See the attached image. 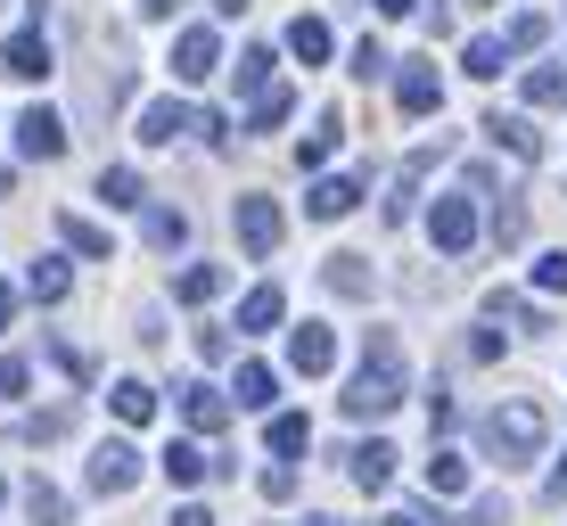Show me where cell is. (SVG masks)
Here are the masks:
<instances>
[{"mask_svg": "<svg viewBox=\"0 0 567 526\" xmlns=\"http://www.w3.org/2000/svg\"><path fill=\"white\" fill-rule=\"evenodd\" d=\"M66 427H74V412H66V403H58V412H33V420H25V436H33V444H58V436H66Z\"/></svg>", "mask_w": 567, "mask_h": 526, "instance_id": "cell-38", "label": "cell"}, {"mask_svg": "<svg viewBox=\"0 0 567 526\" xmlns=\"http://www.w3.org/2000/svg\"><path fill=\"white\" fill-rule=\"evenodd\" d=\"M535 288H543V297H567V247H559V256H543V264H535Z\"/></svg>", "mask_w": 567, "mask_h": 526, "instance_id": "cell-41", "label": "cell"}, {"mask_svg": "<svg viewBox=\"0 0 567 526\" xmlns=\"http://www.w3.org/2000/svg\"><path fill=\"white\" fill-rule=\"evenodd\" d=\"M9 189H17V173H0V198H9Z\"/></svg>", "mask_w": 567, "mask_h": 526, "instance_id": "cell-54", "label": "cell"}, {"mask_svg": "<svg viewBox=\"0 0 567 526\" xmlns=\"http://www.w3.org/2000/svg\"><path fill=\"white\" fill-rule=\"evenodd\" d=\"M264 444H271L280 461H288V453H305V444H312V420H305V412H280V420L264 427Z\"/></svg>", "mask_w": 567, "mask_h": 526, "instance_id": "cell-29", "label": "cell"}, {"mask_svg": "<svg viewBox=\"0 0 567 526\" xmlns=\"http://www.w3.org/2000/svg\"><path fill=\"white\" fill-rule=\"evenodd\" d=\"M502 66H511V50H502V42H494V33H477V42H468V50H461V74H477V83H494V74H502Z\"/></svg>", "mask_w": 567, "mask_h": 526, "instance_id": "cell-25", "label": "cell"}, {"mask_svg": "<svg viewBox=\"0 0 567 526\" xmlns=\"http://www.w3.org/2000/svg\"><path fill=\"white\" fill-rule=\"evenodd\" d=\"M379 526H420V510H395V518H379Z\"/></svg>", "mask_w": 567, "mask_h": 526, "instance_id": "cell-52", "label": "cell"}, {"mask_svg": "<svg viewBox=\"0 0 567 526\" xmlns=\"http://www.w3.org/2000/svg\"><path fill=\"white\" fill-rule=\"evenodd\" d=\"M230 412H271V395H280V370H264V362H239V386H230Z\"/></svg>", "mask_w": 567, "mask_h": 526, "instance_id": "cell-19", "label": "cell"}, {"mask_svg": "<svg viewBox=\"0 0 567 526\" xmlns=\"http://www.w3.org/2000/svg\"><path fill=\"white\" fill-rule=\"evenodd\" d=\"M50 362H58V370H66V379H91V362H83V354H74V345H66V338H50Z\"/></svg>", "mask_w": 567, "mask_h": 526, "instance_id": "cell-44", "label": "cell"}, {"mask_svg": "<svg viewBox=\"0 0 567 526\" xmlns=\"http://www.w3.org/2000/svg\"><path fill=\"white\" fill-rule=\"evenodd\" d=\"M485 141H494V148H511L518 165H535V157H543V132L526 124V115H502V107L485 115Z\"/></svg>", "mask_w": 567, "mask_h": 526, "instance_id": "cell-14", "label": "cell"}, {"mask_svg": "<svg viewBox=\"0 0 567 526\" xmlns=\"http://www.w3.org/2000/svg\"><path fill=\"white\" fill-rule=\"evenodd\" d=\"M107 403H115V420H124V427L156 420V386H148V379H115V386H107Z\"/></svg>", "mask_w": 567, "mask_h": 526, "instance_id": "cell-20", "label": "cell"}, {"mask_svg": "<svg viewBox=\"0 0 567 526\" xmlns=\"http://www.w3.org/2000/svg\"><path fill=\"white\" fill-rule=\"evenodd\" d=\"M427 230H436V247H444V256H468V247H477V214H468V198H436Z\"/></svg>", "mask_w": 567, "mask_h": 526, "instance_id": "cell-12", "label": "cell"}, {"mask_svg": "<svg viewBox=\"0 0 567 526\" xmlns=\"http://www.w3.org/2000/svg\"><path fill=\"white\" fill-rule=\"evenodd\" d=\"M25 386H33V362L9 354V362H0V395H25Z\"/></svg>", "mask_w": 567, "mask_h": 526, "instance_id": "cell-42", "label": "cell"}, {"mask_svg": "<svg viewBox=\"0 0 567 526\" xmlns=\"http://www.w3.org/2000/svg\"><path fill=\"white\" fill-rule=\"evenodd\" d=\"M288 107H297V91H288V83H264V91H256V115H247V132L288 124Z\"/></svg>", "mask_w": 567, "mask_h": 526, "instance_id": "cell-28", "label": "cell"}, {"mask_svg": "<svg viewBox=\"0 0 567 526\" xmlns=\"http://www.w3.org/2000/svg\"><path fill=\"white\" fill-rule=\"evenodd\" d=\"M66 288H74V271L58 264V256H42V264H25V297H33V305H66Z\"/></svg>", "mask_w": 567, "mask_h": 526, "instance_id": "cell-21", "label": "cell"}, {"mask_svg": "<svg viewBox=\"0 0 567 526\" xmlns=\"http://www.w3.org/2000/svg\"><path fill=\"white\" fill-rule=\"evenodd\" d=\"M346 477H354L362 494H379V485L395 477V444H379V436H370V444H354V453H346Z\"/></svg>", "mask_w": 567, "mask_h": 526, "instance_id": "cell-15", "label": "cell"}, {"mask_svg": "<svg viewBox=\"0 0 567 526\" xmlns=\"http://www.w3.org/2000/svg\"><path fill=\"white\" fill-rule=\"evenodd\" d=\"M403 395H412V370H403V338H395V329H370V338H362V362H354V379H346V412H354V420H386Z\"/></svg>", "mask_w": 567, "mask_h": 526, "instance_id": "cell-1", "label": "cell"}, {"mask_svg": "<svg viewBox=\"0 0 567 526\" xmlns=\"http://www.w3.org/2000/svg\"><path fill=\"white\" fill-rule=\"evenodd\" d=\"M338 362V338H329L321 321H305V329H288V370L297 379H321V370Z\"/></svg>", "mask_w": 567, "mask_h": 526, "instance_id": "cell-11", "label": "cell"}, {"mask_svg": "<svg viewBox=\"0 0 567 526\" xmlns=\"http://www.w3.org/2000/svg\"><path fill=\"white\" fill-rule=\"evenodd\" d=\"M214 66H223V33L214 25H182L173 33V83H206Z\"/></svg>", "mask_w": 567, "mask_h": 526, "instance_id": "cell-4", "label": "cell"}, {"mask_svg": "<svg viewBox=\"0 0 567 526\" xmlns=\"http://www.w3.org/2000/svg\"><path fill=\"white\" fill-rule=\"evenodd\" d=\"M165 526H214V510H198V502H189V510H173Z\"/></svg>", "mask_w": 567, "mask_h": 526, "instance_id": "cell-47", "label": "cell"}, {"mask_svg": "<svg viewBox=\"0 0 567 526\" xmlns=\"http://www.w3.org/2000/svg\"><path fill=\"white\" fill-rule=\"evenodd\" d=\"M83 477H91V494H107V502H115V494H132V485H141V453H132L124 436H107L100 453H91V470H83Z\"/></svg>", "mask_w": 567, "mask_h": 526, "instance_id": "cell-6", "label": "cell"}, {"mask_svg": "<svg viewBox=\"0 0 567 526\" xmlns=\"http://www.w3.org/2000/svg\"><path fill=\"white\" fill-rule=\"evenodd\" d=\"M386 66H395V58H386V42H354V74H362V83H379Z\"/></svg>", "mask_w": 567, "mask_h": 526, "instance_id": "cell-39", "label": "cell"}, {"mask_svg": "<svg viewBox=\"0 0 567 526\" xmlns=\"http://www.w3.org/2000/svg\"><path fill=\"white\" fill-rule=\"evenodd\" d=\"M370 9H379V17H412L420 0H370Z\"/></svg>", "mask_w": 567, "mask_h": 526, "instance_id": "cell-48", "label": "cell"}, {"mask_svg": "<svg viewBox=\"0 0 567 526\" xmlns=\"http://www.w3.org/2000/svg\"><path fill=\"white\" fill-rule=\"evenodd\" d=\"M494 239H502V247H518V239H526V206H518V198H511V206H494Z\"/></svg>", "mask_w": 567, "mask_h": 526, "instance_id": "cell-40", "label": "cell"}, {"mask_svg": "<svg viewBox=\"0 0 567 526\" xmlns=\"http://www.w3.org/2000/svg\"><path fill=\"white\" fill-rule=\"evenodd\" d=\"M280 313H288L280 280H264V288H247V297H239V329H247V338H256V329H280Z\"/></svg>", "mask_w": 567, "mask_h": 526, "instance_id": "cell-18", "label": "cell"}, {"mask_svg": "<svg viewBox=\"0 0 567 526\" xmlns=\"http://www.w3.org/2000/svg\"><path fill=\"white\" fill-rule=\"evenodd\" d=\"M543 436H551V420H543V403H526V395H502L494 412L477 420V444H485V461H502V470L535 461V453H543Z\"/></svg>", "mask_w": 567, "mask_h": 526, "instance_id": "cell-2", "label": "cell"}, {"mask_svg": "<svg viewBox=\"0 0 567 526\" xmlns=\"http://www.w3.org/2000/svg\"><path fill=\"white\" fill-rule=\"evenodd\" d=\"M485 313H494V321H526V329H551V321H543V305L511 297V288H494V297H485Z\"/></svg>", "mask_w": 567, "mask_h": 526, "instance_id": "cell-34", "label": "cell"}, {"mask_svg": "<svg viewBox=\"0 0 567 526\" xmlns=\"http://www.w3.org/2000/svg\"><path fill=\"white\" fill-rule=\"evenodd\" d=\"M0 74H17V83H42V74H50V33H42V25H17L9 42H0Z\"/></svg>", "mask_w": 567, "mask_h": 526, "instance_id": "cell-9", "label": "cell"}, {"mask_svg": "<svg viewBox=\"0 0 567 526\" xmlns=\"http://www.w3.org/2000/svg\"><path fill=\"white\" fill-rule=\"evenodd\" d=\"M198 354L206 362H230V329H198Z\"/></svg>", "mask_w": 567, "mask_h": 526, "instance_id": "cell-45", "label": "cell"}, {"mask_svg": "<svg viewBox=\"0 0 567 526\" xmlns=\"http://www.w3.org/2000/svg\"><path fill=\"white\" fill-rule=\"evenodd\" d=\"M543 42H551V17H535V9H526V17H511V33H502V50H511V58L543 50Z\"/></svg>", "mask_w": 567, "mask_h": 526, "instance_id": "cell-31", "label": "cell"}, {"mask_svg": "<svg viewBox=\"0 0 567 526\" xmlns=\"http://www.w3.org/2000/svg\"><path fill=\"white\" fill-rule=\"evenodd\" d=\"M173 297H182V305H214V297H223V264H189L182 280H173Z\"/></svg>", "mask_w": 567, "mask_h": 526, "instance_id": "cell-26", "label": "cell"}, {"mask_svg": "<svg viewBox=\"0 0 567 526\" xmlns=\"http://www.w3.org/2000/svg\"><path fill=\"white\" fill-rule=\"evenodd\" d=\"M271 66H280V58H271L264 42H256V50H239V91H264V83H271Z\"/></svg>", "mask_w": 567, "mask_h": 526, "instance_id": "cell-37", "label": "cell"}, {"mask_svg": "<svg viewBox=\"0 0 567 526\" xmlns=\"http://www.w3.org/2000/svg\"><path fill=\"white\" fill-rule=\"evenodd\" d=\"M230 223H239V247H247L256 264H264V256H280V230H288V223H280V206H271L264 189H247V198L230 206Z\"/></svg>", "mask_w": 567, "mask_h": 526, "instance_id": "cell-3", "label": "cell"}, {"mask_svg": "<svg viewBox=\"0 0 567 526\" xmlns=\"http://www.w3.org/2000/svg\"><path fill=\"white\" fill-rule=\"evenodd\" d=\"M141 9H148V17H173V0H141Z\"/></svg>", "mask_w": 567, "mask_h": 526, "instance_id": "cell-53", "label": "cell"}, {"mask_svg": "<svg viewBox=\"0 0 567 526\" xmlns=\"http://www.w3.org/2000/svg\"><path fill=\"white\" fill-rule=\"evenodd\" d=\"M444 148H453V141L436 132L427 148H412V157H403V173H395V198H386V223H412V206H420V182L436 173V157H444Z\"/></svg>", "mask_w": 567, "mask_h": 526, "instance_id": "cell-8", "label": "cell"}, {"mask_svg": "<svg viewBox=\"0 0 567 526\" xmlns=\"http://www.w3.org/2000/svg\"><path fill=\"white\" fill-rule=\"evenodd\" d=\"M0 502H9V477H0Z\"/></svg>", "mask_w": 567, "mask_h": 526, "instance_id": "cell-55", "label": "cell"}, {"mask_svg": "<svg viewBox=\"0 0 567 526\" xmlns=\"http://www.w3.org/2000/svg\"><path fill=\"white\" fill-rule=\"evenodd\" d=\"M182 132H198V115H189L182 100H148V107H141V141H148V148H173Z\"/></svg>", "mask_w": 567, "mask_h": 526, "instance_id": "cell-13", "label": "cell"}, {"mask_svg": "<svg viewBox=\"0 0 567 526\" xmlns=\"http://www.w3.org/2000/svg\"><path fill=\"white\" fill-rule=\"evenodd\" d=\"M264 494L288 502V494H297V470H288V461H271V470H264Z\"/></svg>", "mask_w": 567, "mask_h": 526, "instance_id": "cell-43", "label": "cell"}, {"mask_svg": "<svg viewBox=\"0 0 567 526\" xmlns=\"http://www.w3.org/2000/svg\"><path fill=\"white\" fill-rule=\"evenodd\" d=\"M148 247H156V256H173V247H189V214L182 206H148Z\"/></svg>", "mask_w": 567, "mask_h": 526, "instance_id": "cell-22", "label": "cell"}, {"mask_svg": "<svg viewBox=\"0 0 567 526\" xmlns=\"http://www.w3.org/2000/svg\"><path fill=\"white\" fill-rule=\"evenodd\" d=\"M551 502H567V461H559V470H551Z\"/></svg>", "mask_w": 567, "mask_h": 526, "instance_id": "cell-51", "label": "cell"}, {"mask_svg": "<svg viewBox=\"0 0 567 526\" xmlns=\"http://www.w3.org/2000/svg\"><path fill=\"white\" fill-rule=\"evenodd\" d=\"M58 239H66L74 256H115V247H107V230L91 223V214H58Z\"/></svg>", "mask_w": 567, "mask_h": 526, "instance_id": "cell-24", "label": "cell"}, {"mask_svg": "<svg viewBox=\"0 0 567 526\" xmlns=\"http://www.w3.org/2000/svg\"><path fill=\"white\" fill-rule=\"evenodd\" d=\"M17 157H25V165H58V157H66V124H58L50 107H25V115H17Z\"/></svg>", "mask_w": 567, "mask_h": 526, "instance_id": "cell-7", "label": "cell"}, {"mask_svg": "<svg viewBox=\"0 0 567 526\" xmlns=\"http://www.w3.org/2000/svg\"><path fill=\"white\" fill-rule=\"evenodd\" d=\"M173 395H182V420L198 427V436H223V427H230V395H223V386H206V379H182Z\"/></svg>", "mask_w": 567, "mask_h": 526, "instance_id": "cell-10", "label": "cell"}, {"mask_svg": "<svg viewBox=\"0 0 567 526\" xmlns=\"http://www.w3.org/2000/svg\"><path fill=\"white\" fill-rule=\"evenodd\" d=\"M362 189H370V173H321V182L305 189V214L312 223H346V214L362 206Z\"/></svg>", "mask_w": 567, "mask_h": 526, "instance_id": "cell-5", "label": "cell"}, {"mask_svg": "<svg viewBox=\"0 0 567 526\" xmlns=\"http://www.w3.org/2000/svg\"><path fill=\"white\" fill-rule=\"evenodd\" d=\"M247 9H256V0H214V17H247Z\"/></svg>", "mask_w": 567, "mask_h": 526, "instance_id": "cell-49", "label": "cell"}, {"mask_svg": "<svg viewBox=\"0 0 567 526\" xmlns=\"http://www.w3.org/2000/svg\"><path fill=\"white\" fill-rule=\"evenodd\" d=\"M468 526H511V510H502V494H485L477 510H468Z\"/></svg>", "mask_w": 567, "mask_h": 526, "instance_id": "cell-46", "label": "cell"}, {"mask_svg": "<svg viewBox=\"0 0 567 526\" xmlns=\"http://www.w3.org/2000/svg\"><path fill=\"white\" fill-rule=\"evenodd\" d=\"M321 280H329V297H370V256H329V271H321Z\"/></svg>", "mask_w": 567, "mask_h": 526, "instance_id": "cell-23", "label": "cell"}, {"mask_svg": "<svg viewBox=\"0 0 567 526\" xmlns=\"http://www.w3.org/2000/svg\"><path fill=\"white\" fill-rule=\"evenodd\" d=\"M395 100H403V115H436V107H444L436 66H403V74H395Z\"/></svg>", "mask_w": 567, "mask_h": 526, "instance_id": "cell-16", "label": "cell"}, {"mask_svg": "<svg viewBox=\"0 0 567 526\" xmlns=\"http://www.w3.org/2000/svg\"><path fill=\"white\" fill-rule=\"evenodd\" d=\"M206 470H214V461L198 453V444H165V477H173V485H198Z\"/></svg>", "mask_w": 567, "mask_h": 526, "instance_id": "cell-33", "label": "cell"}, {"mask_svg": "<svg viewBox=\"0 0 567 526\" xmlns=\"http://www.w3.org/2000/svg\"><path fill=\"white\" fill-rule=\"evenodd\" d=\"M338 141H346V115H338V107H329V115H321V124H312V132H305V141H297V165H305V173H321L329 157H338Z\"/></svg>", "mask_w": 567, "mask_h": 526, "instance_id": "cell-17", "label": "cell"}, {"mask_svg": "<svg viewBox=\"0 0 567 526\" xmlns=\"http://www.w3.org/2000/svg\"><path fill=\"white\" fill-rule=\"evenodd\" d=\"M288 50H297L305 66H321V58H329V25H321V17H297V25H288Z\"/></svg>", "mask_w": 567, "mask_h": 526, "instance_id": "cell-32", "label": "cell"}, {"mask_svg": "<svg viewBox=\"0 0 567 526\" xmlns=\"http://www.w3.org/2000/svg\"><path fill=\"white\" fill-rule=\"evenodd\" d=\"M477 9H502V0H477Z\"/></svg>", "mask_w": 567, "mask_h": 526, "instance_id": "cell-56", "label": "cell"}, {"mask_svg": "<svg viewBox=\"0 0 567 526\" xmlns=\"http://www.w3.org/2000/svg\"><path fill=\"white\" fill-rule=\"evenodd\" d=\"M526 100L535 107H567V74L559 66H526Z\"/></svg>", "mask_w": 567, "mask_h": 526, "instance_id": "cell-36", "label": "cell"}, {"mask_svg": "<svg viewBox=\"0 0 567 526\" xmlns=\"http://www.w3.org/2000/svg\"><path fill=\"white\" fill-rule=\"evenodd\" d=\"M25 518H33V526H66V494H58L50 477H33V485H25Z\"/></svg>", "mask_w": 567, "mask_h": 526, "instance_id": "cell-30", "label": "cell"}, {"mask_svg": "<svg viewBox=\"0 0 567 526\" xmlns=\"http://www.w3.org/2000/svg\"><path fill=\"white\" fill-rule=\"evenodd\" d=\"M9 321H17V297H9V288H0V338H9Z\"/></svg>", "mask_w": 567, "mask_h": 526, "instance_id": "cell-50", "label": "cell"}, {"mask_svg": "<svg viewBox=\"0 0 567 526\" xmlns=\"http://www.w3.org/2000/svg\"><path fill=\"white\" fill-rule=\"evenodd\" d=\"M100 198H107V206H148V182H141L132 165H107V173H100Z\"/></svg>", "mask_w": 567, "mask_h": 526, "instance_id": "cell-27", "label": "cell"}, {"mask_svg": "<svg viewBox=\"0 0 567 526\" xmlns=\"http://www.w3.org/2000/svg\"><path fill=\"white\" fill-rule=\"evenodd\" d=\"M312 526H338V518H312Z\"/></svg>", "mask_w": 567, "mask_h": 526, "instance_id": "cell-57", "label": "cell"}, {"mask_svg": "<svg viewBox=\"0 0 567 526\" xmlns=\"http://www.w3.org/2000/svg\"><path fill=\"white\" fill-rule=\"evenodd\" d=\"M427 494H468V461L461 453H436V461H427Z\"/></svg>", "mask_w": 567, "mask_h": 526, "instance_id": "cell-35", "label": "cell"}]
</instances>
